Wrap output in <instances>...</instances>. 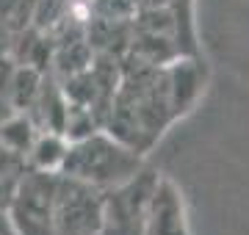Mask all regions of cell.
Segmentation results:
<instances>
[{"label": "cell", "instance_id": "cell-1", "mask_svg": "<svg viewBox=\"0 0 249 235\" xmlns=\"http://www.w3.org/2000/svg\"><path fill=\"white\" fill-rule=\"evenodd\" d=\"M139 169H144V163L133 147L122 144L111 133L91 130L86 136L70 141L61 174L86 183V185H94L100 191H108L119 183L130 180Z\"/></svg>", "mask_w": 249, "mask_h": 235}, {"label": "cell", "instance_id": "cell-5", "mask_svg": "<svg viewBox=\"0 0 249 235\" xmlns=\"http://www.w3.org/2000/svg\"><path fill=\"white\" fill-rule=\"evenodd\" d=\"M144 235H191L186 221V205L183 194L169 177L155 180L147 216H144Z\"/></svg>", "mask_w": 249, "mask_h": 235}, {"label": "cell", "instance_id": "cell-7", "mask_svg": "<svg viewBox=\"0 0 249 235\" xmlns=\"http://www.w3.org/2000/svg\"><path fill=\"white\" fill-rule=\"evenodd\" d=\"M36 136H39V127L25 111H14L3 125H0V141L9 147L11 152H17L25 158L28 150L34 147Z\"/></svg>", "mask_w": 249, "mask_h": 235}, {"label": "cell", "instance_id": "cell-10", "mask_svg": "<svg viewBox=\"0 0 249 235\" xmlns=\"http://www.w3.org/2000/svg\"><path fill=\"white\" fill-rule=\"evenodd\" d=\"M14 36H17V31L0 17V58L11 55V50H14Z\"/></svg>", "mask_w": 249, "mask_h": 235}, {"label": "cell", "instance_id": "cell-6", "mask_svg": "<svg viewBox=\"0 0 249 235\" xmlns=\"http://www.w3.org/2000/svg\"><path fill=\"white\" fill-rule=\"evenodd\" d=\"M67 150H70V138L64 133H58V130H39L34 147L25 155V163L28 169H39V172H61Z\"/></svg>", "mask_w": 249, "mask_h": 235}, {"label": "cell", "instance_id": "cell-8", "mask_svg": "<svg viewBox=\"0 0 249 235\" xmlns=\"http://www.w3.org/2000/svg\"><path fill=\"white\" fill-rule=\"evenodd\" d=\"M39 89H42V75H39V69L31 67V64H17L6 97H9V102L14 105V111H28L34 105Z\"/></svg>", "mask_w": 249, "mask_h": 235}, {"label": "cell", "instance_id": "cell-9", "mask_svg": "<svg viewBox=\"0 0 249 235\" xmlns=\"http://www.w3.org/2000/svg\"><path fill=\"white\" fill-rule=\"evenodd\" d=\"M28 169V163L22 155L17 152H11L9 147L0 141V180H6V183H17L19 180V174Z\"/></svg>", "mask_w": 249, "mask_h": 235}, {"label": "cell", "instance_id": "cell-3", "mask_svg": "<svg viewBox=\"0 0 249 235\" xmlns=\"http://www.w3.org/2000/svg\"><path fill=\"white\" fill-rule=\"evenodd\" d=\"M158 172L139 169L130 180L103 191L100 235H144V216L155 188Z\"/></svg>", "mask_w": 249, "mask_h": 235}, {"label": "cell", "instance_id": "cell-11", "mask_svg": "<svg viewBox=\"0 0 249 235\" xmlns=\"http://www.w3.org/2000/svg\"><path fill=\"white\" fill-rule=\"evenodd\" d=\"M11 194H14V183H6V180H0V210H6V208H9V202H11Z\"/></svg>", "mask_w": 249, "mask_h": 235}, {"label": "cell", "instance_id": "cell-2", "mask_svg": "<svg viewBox=\"0 0 249 235\" xmlns=\"http://www.w3.org/2000/svg\"><path fill=\"white\" fill-rule=\"evenodd\" d=\"M58 188V172L25 169L14 183V194L6 213L17 235H55L53 202Z\"/></svg>", "mask_w": 249, "mask_h": 235}, {"label": "cell", "instance_id": "cell-12", "mask_svg": "<svg viewBox=\"0 0 249 235\" xmlns=\"http://www.w3.org/2000/svg\"><path fill=\"white\" fill-rule=\"evenodd\" d=\"M0 235H17V230H14V224H11V218L6 210H0Z\"/></svg>", "mask_w": 249, "mask_h": 235}, {"label": "cell", "instance_id": "cell-13", "mask_svg": "<svg viewBox=\"0 0 249 235\" xmlns=\"http://www.w3.org/2000/svg\"><path fill=\"white\" fill-rule=\"evenodd\" d=\"M11 114H14V105L9 102V97H6V94H0V125H3Z\"/></svg>", "mask_w": 249, "mask_h": 235}, {"label": "cell", "instance_id": "cell-4", "mask_svg": "<svg viewBox=\"0 0 249 235\" xmlns=\"http://www.w3.org/2000/svg\"><path fill=\"white\" fill-rule=\"evenodd\" d=\"M53 224H55V235H100L103 191L58 172Z\"/></svg>", "mask_w": 249, "mask_h": 235}]
</instances>
